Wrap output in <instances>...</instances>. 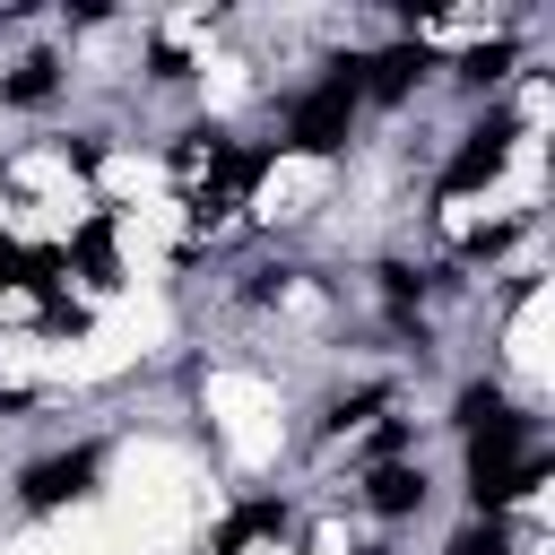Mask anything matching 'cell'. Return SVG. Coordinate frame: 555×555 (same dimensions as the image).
<instances>
[{
	"instance_id": "cell-7",
	"label": "cell",
	"mask_w": 555,
	"mask_h": 555,
	"mask_svg": "<svg viewBox=\"0 0 555 555\" xmlns=\"http://www.w3.org/2000/svg\"><path fill=\"white\" fill-rule=\"evenodd\" d=\"M364 494H373V512H390V520H399V512H416V503H425V477H416V468H399V460H373Z\"/></svg>"
},
{
	"instance_id": "cell-1",
	"label": "cell",
	"mask_w": 555,
	"mask_h": 555,
	"mask_svg": "<svg viewBox=\"0 0 555 555\" xmlns=\"http://www.w3.org/2000/svg\"><path fill=\"white\" fill-rule=\"evenodd\" d=\"M529 486H546V451H529V425L503 408L494 425L468 434V494H477V512H503Z\"/></svg>"
},
{
	"instance_id": "cell-2",
	"label": "cell",
	"mask_w": 555,
	"mask_h": 555,
	"mask_svg": "<svg viewBox=\"0 0 555 555\" xmlns=\"http://www.w3.org/2000/svg\"><path fill=\"white\" fill-rule=\"evenodd\" d=\"M356 104H364V78H356V61H338V69L295 104L286 139H295L304 156H338V147H347V130H356Z\"/></svg>"
},
{
	"instance_id": "cell-9",
	"label": "cell",
	"mask_w": 555,
	"mask_h": 555,
	"mask_svg": "<svg viewBox=\"0 0 555 555\" xmlns=\"http://www.w3.org/2000/svg\"><path fill=\"white\" fill-rule=\"evenodd\" d=\"M0 95H9V104H43V95H52V61H17V69L0 78Z\"/></svg>"
},
{
	"instance_id": "cell-4",
	"label": "cell",
	"mask_w": 555,
	"mask_h": 555,
	"mask_svg": "<svg viewBox=\"0 0 555 555\" xmlns=\"http://www.w3.org/2000/svg\"><path fill=\"white\" fill-rule=\"evenodd\" d=\"M87 486H95V451H69V460H35L17 494H26V512H61V503H78Z\"/></svg>"
},
{
	"instance_id": "cell-13",
	"label": "cell",
	"mask_w": 555,
	"mask_h": 555,
	"mask_svg": "<svg viewBox=\"0 0 555 555\" xmlns=\"http://www.w3.org/2000/svg\"><path fill=\"white\" fill-rule=\"evenodd\" d=\"M373 408H382V390H356V399H338V408H330V425H364Z\"/></svg>"
},
{
	"instance_id": "cell-12",
	"label": "cell",
	"mask_w": 555,
	"mask_h": 555,
	"mask_svg": "<svg viewBox=\"0 0 555 555\" xmlns=\"http://www.w3.org/2000/svg\"><path fill=\"white\" fill-rule=\"evenodd\" d=\"M460 69H468V78L486 87V78H503V69H512V43H477V52L460 61Z\"/></svg>"
},
{
	"instance_id": "cell-11",
	"label": "cell",
	"mask_w": 555,
	"mask_h": 555,
	"mask_svg": "<svg viewBox=\"0 0 555 555\" xmlns=\"http://www.w3.org/2000/svg\"><path fill=\"white\" fill-rule=\"evenodd\" d=\"M503 546H512V529H503V520H477V529H460L451 555H503Z\"/></svg>"
},
{
	"instance_id": "cell-3",
	"label": "cell",
	"mask_w": 555,
	"mask_h": 555,
	"mask_svg": "<svg viewBox=\"0 0 555 555\" xmlns=\"http://www.w3.org/2000/svg\"><path fill=\"white\" fill-rule=\"evenodd\" d=\"M512 113H494V121H477L468 139H460V156L442 165V199H468V191H486L494 173H503V156H512Z\"/></svg>"
},
{
	"instance_id": "cell-5",
	"label": "cell",
	"mask_w": 555,
	"mask_h": 555,
	"mask_svg": "<svg viewBox=\"0 0 555 555\" xmlns=\"http://www.w3.org/2000/svg\"><path fill=\"white\" fill-rule=\"evenodd\" d=\"M260 538H286V503H269V494H260V503H234L225 529L208 538V555H243V546H260Z\"/></svg>"
},
{
	"instance_id": "cell-8",
	"label": "cell",
	"mask_w": 555,
	"mask_h": 555,
	"mask_svg": "<svg viewBox=\"0 0 555 555\" xmlns=\"http://www.w3.org/2000/svg\"><path fill=\"white\" fill-rule=\"evenodd\" d=\"M69 260L95 278V286H113V225L95 217V225H78V243H69Z\"/></svg>"
},
{
	"instance_id": "cell-10",
	"label": "cell",
	"mask_w": 555,
	"mask_h": 555,
	"mask_svg": "<svg viewBox=\"0 0 555 555\" xmlns=\"http://www.w3.org/2000/svg\"><path fill=\"white\" fill-rule=\"evenodd\" d=\"M494 416H503V390H486V382H477V390H460V425H468V434H477V425H494Z\"/></svg>"
},
{
	"instance_id": "cell-6",
	"label": "cell",
	"mask_w": 555,
	"mask_h": 555,
	"mask_svg": "<svg viewBox=\"0 0 555 555\" xmlns=\"http://www.w3.org/2000/svg\"><path fill=\"white\" fill-rule=\"evenodd\" d=\"M434 61H425V43H390L382 61H356V78H364V95H408L416 78H425Z\"/></svg>"
}]
</instances>
